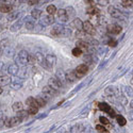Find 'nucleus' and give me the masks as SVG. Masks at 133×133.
<instances>
[{
  "mask_svg": "<svg viewBox=\"0 0 133 133\" xmlns=\"http://www.w3.org/2000/svg\"><path fill=\"white\" fill-rule=\"evenodd\" d=\"M28 57H29V53H28L27 50H25V49L20 50L16 57H14L15 58V63L18 66H20V67L26 66L28 64Z\"/></svg>",
  "mask_w": 133,
  "mask_h": 133,
  "instance_id": "nucleus-1",
  "label": "nucleus"
},
{
  "mask_svg": "<svg viewBox=\"0 0 133 133\" xmlns=\"http://www.w3.org/2000/svg\"><path fill=\"white\" fill-rule=\"evenodd\" d=\"M58 91H55L54 88H52L50 85H47V86H45L43 88V92H42V96L46 99V100L48 101V100H50L51 98H53V97H55L58 95V93H57Z\"/></svg>",
  "mask_w": 133,
  "mask_h": 133,
  "instance_id": "nucleus-2",
  "label": "nucleus"
},
{
  "mask_svg": "<svg viewBox=\"0 0 133 133\" xmlns=\"http://www.w3.org/2000/svg\"><path fill=\"white\" fill-rule=\"evenodd\" d=\"M23 119H21L18 115L17 116H14V117H10V118H6L5 117V121H4V126L6 128H13V127H16L18 126Z\"/></svg>",
  "mask_w": 133,
  "mask_h": 133,
  "instance_id": "nucleus-3",
  "label": "nucleus"
},
{
  "mask_svg": "<svg viewBox=\"0 0 133 133\" xmlns=\"http://www.w3.org/2000/svg\"><path fill=\"white\" fill-rule=\"evenodd\" d=\"M87 71H88V65L85 64V63L81 64L79 66H77V68L75 69V74H76L77 77H78V79L82 78L83 76H85L87 74Z\"/></svg>",
  "mask_w": 133,
  "mask_h": 133,
  "instance_id": "nucleus-4",
  "label": "nucleus"
},
{
  "mask_svg": "<svg viewBox=\"0 0 133 133\" xmlns=\"http://www.w3.org/2000/svg\"><path fill=\"white\" fill-rule=\"evenodd\" d=\"M83 31L88 35H95L96 34V29L90 20L84 21L83 23Z\"/></svg>",
  "mask_w": 133,
  "mask_h": 133,
  "instance_id": "nucleus-5",
  "label": "nucleus"
},
{
  "mask_svg": "<svg viewBox=\"0 0 133 133\" xmlns=\"http://www.w3.org/2000/svg\"><path fill=\"white\" fill-rule=\"evenodd\" d=\"M48 85H50L52 88H54L55 91H59L63 87V83L57 78V77H52L48 81Z\"/></svg>",
  "mask_w": 133,
  "mask_h": 133,
  "instance_id": "nucleus-6",
  "label": "nucleus"
},
{
  "mask_svg": "<svg viewBox=\"0 0 133 133\" xmlns=\"http://www.w3.org/2000/svg\"><path fill=\"white\" fill-rule=\"evenodd\" d=\"M98 107L99 109H100L101 111H104V112H107L110 116H112V117H116V113H115V111L111 108L108 103H104V102H100V103H98Z\"/></svg>",
  "mask_w": 133,
  "mask_h": 133,
  "instance_id": "nucleus-7",
  "label": "nucleus"
},
{
  "mask_svg": "<svg viewBox=\"0 0 133 133\" xmlns=\"http://www.w3.org/2000/svg\"><path fill=\"white\" fill-rule=\"evenodd\" d=\"M39 24L43 26V27H47V26H51L54 24V17L52 14H48L46 15L45 17H42Z\"/></svg>",
  "mask_w": 133,
  "mask_h": 133,
  "instance_id": "nucleus-8",
  "label": "nucleus"
},
{
  "mask_svg": "<svg viewBox=\"0 0 133 133\" xmlns=\"http://www.w3.org/2000/svg\"><path fill=\"white\" fill-rule=\"evenodd\" d=\"M107 31L110 34H119V33L123 31V27L119 25H116V24H110L107 27Z\"/></svg>",
  "mask_w": 133,
  "mask_h": 133,
  "instance_id": "nucleus-9",
  "label": "nucleus"
},
{
  "mask_svg": "<svg viewBox=\"0 0 133 133\" xmlns=\"http://www.w3.org/2000/svg\"><path fill=\"white\" fill-rule=\"evenodd\" d=\"M45 62H46L47 69H51V68H53L55 63H57V57H55L54 54H48L45 58Z\"/></svg>",
  "mask_w": 133,
  "mask_h": 133,
  "instance_id": "nucleus-10",
  "label": "nucleus"
},
{
  "mask_svg": "<svg viewBox=\"0 0 133 133\" xmlns=\"http://www.w3.org/2000/svg\"><path fill=\"white\" fill-rule=\"evenodd\" d=\"M108 12L110 13L111 16L114 17V18H118V19L123 18V13H121L118 9H116L115 6H113V5H110L108 8Z\"/></svg>",
  "mask_w": 133,
  "mask_h": 133,
  "instance_id": "nucleus-11",
  "label": "nucleus"
},
{
  "mask_svg": "<svg viewBox=\"0 0 133 133\" xmlns=\"http://www.w3.org/2000/svg\"><path fill=\"white\" fill-rule=\"evenodd\" d=\"M25 27L27 30H33L35 28V21L34 18H33L31 15L25 17Z\"/></svg>",
  "mask_w": 133,
  "mask_h": 133,
  "instance_id": "nucleus-12",
  "label": "nucleus"
},
{
  "mask_svg": "<svg viewBox=\"0 0 133 133\" xmlns=\"http://www.w3.org/2000/svg\"><path fill=\"white\" fill-rule=\"evenodd\" d=\"M57 14H58V18L62 21V23H66L69 18L67 16V13H66V10L65 9H60L57 11Z\"/></svg>",
  "mask_w": 133,
  "mask_h": 133,
  "instance_id": "nucleus-13",
  "label": "nucleus"
},
{
  "mask_svg": "<svg viewBox=\"0 0 133 133\" xmlns=\"http://www.w3.org/2000/svg\"><path fill=\"white\" fill-rule=\"evenodd\" d=\"M86 14L87 15H100V10L94 4L86 8Z\"/></svg>",
  "mask_w": 133,
  "mask_h": 133,
  "instance_id": "nucleus-14",
  "label": "nucleus"
},
{
  "mask_svg": "<svg viewBox=\"0 0 133 133\" xmlns=\"http://www.w3.org/2000/svg\"><path fill=\"white\" fill-rule=\"evenodd\" d=\"M76 46H77V47H79V48H81L83 51L87 52V51H88V48H90L91 45H88V44H87L84 39L79 38L78 41H77V43H76Z\"/></svg>",
  "mask_w": 133,
  "mask_h": 133,
  "instance_id": "nucleus-15",
  "label": "nucleus"
},
{
  "mask_svg": "<svg viewBox=\"0 0 133 133\" xmlns=\"http://www.w3.org/2000/svg\"><path fill=\"white\" fill-rule=\"evenodd\" d=\"M24 23H25V18H21V19L17 20L16 23H15V24H13V25H12V27L10 28L11 32H17L21 27H23Z\"/></svg>",
  "mask_w": 133,
  "mask_h": 133,
  "instance_id": "nucleus-16",
  "label": "nucleus"
},
{
  "mask_svg": "<svg viewBox=\"0 0 133 133\" xmlns=\"http://www.w3.org/2000/svg\"><path fill=\"white\" fill-rule=\"evenodd\" d=\"M11 83H12V79H11L10 76H8V75L0 76V85L1 86H5V85H9Z\"/></svg>",
  "mask_w": 133,
  "mask_h": 133,
  "instance_id": "nucleus-17",
  "label": "nucleus"
},
{
  "mask_svg": "<svg viewBox=\"0 0 133 133\" xmlns=\"http://www.w3.org/2000/svg\"><path fill=\"white\" fill-rule=\"evenodd\" d=\"M13 5L10 3H0V12L1 13H10L13 11Z\"/></svg>",
  "mask_w": 133,
  "mask_h": 133,
  "instance_id": "nucleus-18",
  "label": "nucleus"
},
{
  "mask_svg": "<svg viewBox=\"0 0 133 133\" xmlns=\"http://www.w3.org/2000/svg\"><path fill=\"white\" fill-rule=\"evenodd\" d=\"M71 27H74L77 30H83V21L80 18H75L71 21Z\"/></svg>",
  "mask_w": 133,
  "mask_h": 133,
  "instance_id": "nucleus-19",
  "label": "nucleus"
},
{
  "mask_svg": "<svg viewBox=\"0 0 133 133\" xmlns=\"http://www.w3.org/2000/svg\"><path fill=\"white\" fill-rule=\"evenodd\" d=\"M83 61H84L85 64L91 65V64H93L96 61V57H95V55H93L92 53H86V54H84Z\"/></svg>",
  "mask_w": 133,
  "mask_h": 133,
  "instance_id": "nucleus-20",
  "label": "nucleus"
},
{
  "mask_svg": "<svg viewBox=\"0 0 133 133\" xmlns=\"http://www.w3.org/2000/svg\"><path fill=\"white\" fill-rule=\"evenodd\" d=\"M18 70H19V66H18L16 63H15V64L9 65V67H8V72H9L10 75H13V76H17Z\"/></svg>",
  "mask_w": 133,
  "mask_h": 133,
  "instance_id": "nucleus-21",
  "label": "nucleus"
},
{
  "mask_svg": "<svg viewBox=\"0 0 133 133\" xmlns=\"http://www.w3.org/2000/svg\"><path fill=\"white\" fill-rule=\"evenodd\" d=\"M66 78H67V82L74 83V82H76L77 79H78V77L76 76L75 70H68L67 72H66Z\"/></svg>",
  "mask_w": 133,
  "mask_h": 133,
  "instance_id": "nucleus-22",
  "label": "nucleus"
},
{
  "mask_svg": "<svg viewBox=\"0 0 133 133\" xmlns=\"http://www.w3.org/2000/svg\"><path fill=\"white\" fill-rule=\"evenodd\" d=\"M64 29V26L63 25H55L53 27V29L51 30V34L54 35V36H60L61 35V32L63 31Z\"/></svg>",
  "mask_w": 133,
  "mask_h": 133,
  "instance_id": "nucleus-23",
  "label": "nucleus"
},
{
  "mask_svg": "<svg viewBox=\"0 0 133 133\" xmlns=\"http://www.w3.org/2000/svg\"><path fill=\"white\" fill-rule=\"evenodd\" d=\"M55 77L64 84V83H66L67 82V78H66V72L64 71V70H62V69H59L58 71H57V75H55Z\"/></svg>",
  "mask_w": 133,
  "mask_h": 133,
  "instance_id": "nucleus-24",
  "label": "nucleus"
},
{
  "mask_svg": "<svg viewBox=\"0 0 133 133\" xmlns=\"http://www.w3.org/2000/svg\"><path fill=\"white\" fill-rule=\"evenodd\" d=\"M35 58H36V62L39 64V65H43V67H45L46 69H47V67H46V62H45V57L41 53V52H36L35 53Z\"/></svg>",
  "mask_w": 133,
  "mask_h": 133,
  "instance_id": "nucleus-25",
  "label": "nucleus"
},
{
  "mask_svg": "<svg viewBox=\"0 0 133 133\" xmlns=\"http://www.w3.org/2000/svg\"><path fill=\"white\" fill-rule=\"evenodd\" d=\"M83 39L88 44V45H91V46H96V45H98V44H99V42H98L97 39H95V38L93 37V35H88V34H87V36L85 35Z\"/></svg>",
  "mask_w": 133,
  "mask_h": 133,
  "instance_id": "nucleus-26",
  "label": "nucleus"
},
{
  "mask_svg": "<svg viewBox=\"0 0 133 133\" xmlns=\"http://www.w3.org/2000/svg\"><path fill=\"white\" fill-rule=\"evenodd\" d=\"M19 15H21V12H16V11H11L10 13H8V20L9 21H13V20H16Z\"/></svg>",
  "mask_w": 133,
  "mask_h": 133,
  "instance_id": "nucleus-27",
  "label": "nucleus"
},
{
  "mask_svg": "<svg viewBox=\"0 0 133 133\" xmlns=\"http://www.w3.org/2000/svg\"><path fill=\"white\" fill-rule=\"evenodd\" d=\"M43 15V11L42 10H38V9H33L31 11V16L34 18V19H39Z\"/></svg>",
  "mask_w": 133,
  "mask_h": 133,
  "instance_id": "nucleus-28",
  "label": "nucleus"
},
{
  "mask_svg": "<svg viewBox=\"0 0 133 133\" xmlns=\"http://www.w3.org/2000/svg\"><path fill=\"white\" fill-rule=\"evenodd\" d=\"M26 104H27L28 107H38L36 99H35V98H33V97H28V98H27ZM38 108H39V107H38Z\"/></svg>",
  "mask_w": 133,
  "mask_h": 133,
  "instance_id": "nucleus-29",
  "label": "nucleus"
},
{
  "mask_svg": "<svg viewBox=\"0 0 133 133\" xmlns=\"http://www.w3.org/2000/svg\"><path fill=\"white\" fill-rule=\"evenodd\" d=\"M11 87H12L13 90H15V91H17V90H19V88H21V87H23V81H21V79H20V80H15V81H13L12 83H11Z\"/></svg>",
  "mask_w": 133,
  "mask_h": 133,
  "instance_id": "nucleus-30",
  "label": "nucleus"
},
{
  "mask_svg": "<svg viewBox=\"0 0 133 133\" xmlns=\"http://www.w3.org/2000/svg\"><path fill=\"white\" fill-rule=\"evenodd\" d=\"M12 109H13L14 112H19V111L24 110V103H23V102H20V101H16V102L13 103Z\"/></svg>",
  "mask_w": 133,
  "mask_h": 133,
  "instance_id": "nucleus-31",
  "label": "nucleus"
},
{
  "mask_svg": "<svg viewBox=\"0 0 133 133\" xmlns=\"http://www.w3.org/2000/svg\"><path fill=\"white\" fill-rule=\"evenodd\" d=\"M85 130V127L83 125H74L70 128V132H83Z\"/></svg>",
  "mask_w": 133,
  "mask_h": 133,
  "instance_id": "nucleus-32",
  "label": "nucleus"
},
{
  "mask_svg": "<svg viewBox=\"0 0 133 133\" xmlns=\"http://www.w3.org/2000/svg\"><path fill=\"white\" fill-rule=\"evenodd\" d=\"M36 101H37V104H38V107L39 108H43V107H45L46 105V103H47V100L45 98H44L42 95H39V96H37L36 98Z\"/></svg>",
  "mask_w": 133,
  "mask_h": 133,
  "instance_id": "nucleus-33",
  "label": "nucleus"
},
{
  "mask_svg": "<svg viewBox=\"0 0 133 133\" xmlns=\"http://www.w3.org/2000/svg\"><path fill=\"white\" fill-rule=\"evenodd\" d=\"M3 54H5L8 58H14V49L6 46L4 51H3Z\"/></svg>",
  "mask_w": 133,
  "mask_h": 133,
  "instance_id": "nucleus-34",
  "label": "nucleus"
},
{
  "mask_svg": "<svg viewBox=\"0 0 133 133\" xmlns=\"http://www.w3.org/2000/svg\"><path fill=\"white\" fill-rule=\"evenodd\" d=\"M116 120H117V123H118V125L119 126H125L126 124H127V119L123 116V115H116Z\"/></svg>",
  "mask_w": 133,
  "mask_h": 133,
  "instance_id": "nucleus-35",
  "label": "nucleus"
},
{
  "mask_svg": "<svg viewBox=\"0 0 133 133\" xmlns=\"http://www.w3.org/2000/svg\"><path fill=\"white\" fill-rule=\"evenodd\" d=\"M66 13H67L68 18H72V17L76 16V10L72 6H67V9H66Z\"/></svg>",
  "mask_w": 133,
  "mask_h": 133,
  "instance_id": "nucleus-36",
  "label": "nucleus"
},
{
  "mask_svg": "<svg viewBox=\"0 0 133 133\" xmlns=\"http://www.w3.org/2000/svg\"><path fill=\"white\" fill-rule=\"evenodd\" d=\"M26 75H27V69H26V66H23L19 70H18V74H17V77H19L20 79H24L26 78Z\"/></svg>",
  "mask_w": 133,
  "mask_h": 133,
  "instance_id": "nucleus-37",
  "label": "nucleus"
},
{
  "mask_svg": "<svg viewBox=\"0 0 133 133\" xmlns=\"http://www.w3.org/2000/svg\"><path fill=\"white\" fill-rule=\"evenodd\" d=\"M71 53H72V55H75V57H80V55H82V53H83V50H82L81 48H79V47L76 46V47L72 49Z\"/></svg>",
  "mask_w": 133,
  "mask_h": 133,
  "instance_id": "nucleus-38",
  "label": "nucleus"
},
{
  "mask_svg": "<svg viewBox=\"0 0 133 133\" xmlns=\"http://www.w3.org/2000/svg\"><path fill=\"white\" fill-rule=\"evenodd\" d=\"M17 113H18L17 115H18L21 119H23V120H24V119H26V118L30 115V114L28 113V111H25V110H21V111H19V112H17Z\"/></svg>",
  "mask_w": 133,
  "mask_h": 133,
  "instance_id": "nucleus-39",
  "label": "nucleus"
},
{
  "mask_svg": "<svg viewBox=\"0 0 133 133\" xmlns=\"http://www.w3.org/2000/svg\"><path fill=\"white\" fill-rule=\"evenodd\" d=\"M46 11H47L48 14H52L53 15L54 13H57V8H55V5H53V4H50V5L47 6Z\"/></svg>",
  "mask_w": 133,
  "mask_h": 133,
  "instance_id": "nucleus-40",
  "label": "nucleus"
},
{
  "mask_svg": "<svg viewBox=\"0 0 133 133\" xmlns=\"http://www.w3.org/2000/svg\"><path fill=\"white\" fill-rule=\"evenodd\" d=\"M37 112H38V107H29L28 109V113L30 115H35L37 114Z\"/></svg>",
  "mask_w": 133,
  "mask_h": 133,
  "instance_id": "nucleus-41",
  "label": "nucleus"
},
{
  "mask_svg": "<svg viewBox=\"0 0 133 133\" xmlns=\"http://www.w3.org/2000/svg\"><path fill=\"white\" fill-rule=\"evenodd\" d=\"M35 62H36L35 54H29V57H28V64H30V65H34Z\"/></svg>",
  "mask_w": 133,
  "mask_h": 133,
  "instance_id": "nucleus-42",
  "label": "nucleus"
},
{
  "mask_svg": "<svg viewBox=\"0 0 133 133\" xmlns=\"http://www.w3.org/2000/svg\"><path fill=\"white\" fill-rule=\"evenodd\" d=\"M121 4L125 8H131L133 6V0H121Z\"/></svg>",
  "mask_w": 133,
  "mask_h": 133,
  "instance_id": "nucleus-43",
  "label": "nucleus"
},
{
  "mask_svg": "<svg viewBox=\"0 0 133 133\" xmlns=\"http://www.w3.org/2000/svg\"><path fill=\"white\" fill-rule=\"evenodd\" d=\"M71 35V31H70V29H67V28H65L64 27V29H63V31L61 32V35L60 36H70Z\"/></svg>",
  "mask_w": 133,
  "mask_h": 133,
  "instance_id": "nucleus-44",
  "label": "nucleus"
},
{
  "mask_svg": "<svg viewBox=\"0 0 133 133\" xmlns=\"http://www.w3.org/2000/svg\"><path fill=\"white\" fill-rule=\"evenodd\" d=\"M96 130L98 131V132H109V129H107L104 126H102V125H97L96 126Z\"/></svg>",
  "mask_w": 133,
  "mask_h": 133,
  "instance_id": "nucleus-45",
  "label": "nucleus"
},
{
  "mask_svg": "<svg viewBox=\"0 0 133 133\" xmlns=\"http://www.w3.org/2000/svg\"><path fill=\"white\" fill-rule=\"evenodd\" d=\"M108 45H109L110 47H116V46H117V41L114 39V38H109Z\"/></svg>",
  "mask_w": 133,
  "mask_h": 133,
  "instance_id": "nucleus-46",
  "label": "nucleus"
},
{
  "mask_svg": "<svg viewBox=\"0 0 133 133\" xmlns=\"http://www.w3.org/2000/svg\"><path fill=\"white\" fill-rule=\"evenodd\" d=\"M99 120H100V123H101L102 125H104V126H107V125H109V124H110V120H109L107 117H104V116L99 117Z\"/></svg>",
  "mask_w": 133,
  "mask_h": 133,
  "instance_id": "nucleus-47",
  "label": "nucleus"
},
{
  "mask_svg": "<svg viewBox=\"0 0 133 133\" xmlns=\"http://www.w3.org/2000/svg\"><path fill=\"white\" fill-rule=\"evenodd\" d=\"M8 44H9V39H8V38H3V39L1 41V43H0V46L3 48V47H6V46H8Z\"/></svg>",
  "mask_w": 133,
  "mask_h": 133,
  "instance_id": "nucleus-48",
  "label": "nucleus"
},
{
  "mask_svg": "<svg viewBox=\"0 0 133 133\" xmlns=\"http://www.w3.org/2000/svg\"><path fill=\"white\" fill-rule=\"evenodd\" d=\"M4 121H5V117L2 114H0V128H2L4 126Z\"/></svg>",
  "mask_w": 133,
  "mask_h": 133,
  "instance_id": "nucleus-49",
  "label": "nucleus"
},
{
  "mask_svg": "<svg viewBox=\"0 0 133 133\" xmlns=\"http://www.w3.org/2000/svg\"><path fill=\"white\" fill-rule=\"evenodd\" d=\"M38 3V0H28V4L33 6V5H37Z\"/></svg>",
  "mask_w": 133,
  "mask_h": 133,
  "instance_id": "nucleus-50",
  "label": "nucleus"
},
{
  "mask_svg": "<svg viewBox=\"0 0 133 133\" xmlns=\"http://www.w3.org/2000/svg\"><path fill=\"white\" fill-rule=\"evenodd\" d=\"M84 2L88 5H92V4H94V0H84Z\"/></svg>",
  "mask_w": 133,
  "mask_h": 133,
  "instance_id": "nucleus-51",
  "label": "nucleus"
},
{
  "mask_svg": "<svg viewBox=\"0 0 133 133\" xmlns=\"http://www.w3.org/2000/svg\"><path fill=\"white\" fill-rule=\"evenodd\" d=\"M48 1V0H38V3L37 5H41V4H44V3H46Z\"/></svg>",
  "mask_w": 133,
  "mask_h": 133,
  "instance_id": "nucleus-52",
  "label": "nucleus"
},
{
  "mask_svg": "<svg viewBox=\"0 0 133 133\" xmlns=\"http://www.w3.org/2000/svg\"><path fill=\"white\" fill-rule=\"evenodd\" d=\"M0 3H10L11 4V0H0Z\"/></svg>",
  "mask_w": 133,
  "mask_h": 133,
  "instance_id": "nucleus-53",
  "label": "nucleus"
},
{
  "mask_svg": "<svg viewBox=\"0 0 133 133\" xmlns=\"http://www.w3.org/2000/svg\"><path fill=\"white\" fill-rule=\"evenodd\" d=\"M3 50H4V49H2V47L0 46V57H1V55L3 54Z\"/></svg>",
  "mask_w": 133,
  "mask_h": 133,
  "instance_id": "nucleus-54",
  "label": "nucleus"
},
{
  "mask_svg": "<svg viewBox=\"0 0 133 133\" xmlns=\"http://www.w3.org/2000/svg\"><path fill=\"white\" fill-rule=\"evenodd\" d=\"M45 116H46V114H43V115H39V117H38V118H44Z\"/></svg>",
  "mask_w": 133,
  "mask_h": 133,
  "instance_id": "nucleus-55",
  "label": "nucleus"
},
{
  "mask_svg": "<svg viewBox=\"0 0 133 133\" xmlns=\"http://www.w3.org/2000/svg\"><path fill=\"white\" fill-rule=\"evenodd\" d=\"M2 66H3V63L0 62V69H2Z\"/></svg>",
  "mask_w": 133,
  "mask_h": 133,
  "instance_id": "nucleus-56",
  "label": "nucleus"
},
{
  "mask_svg": "<svg viewBox=\"0 0 133 133\" xmlns=\"http://www.w3.org/2000/svg\"><path fill=\"white\" fill-rule=\"evenodd\" d=\"M2 92H3V91H2V87H1V85H0V95L2 94Z\"/></svg>",
  "mask_w": 133,
  "mask_h": 133,
  "instance_id": "nucleus-57",
  "label": "nucleus"
},
{
  "mask_svg": "<svg viewBox=\"0 0 133 133\" xmlns=\"http://www.w3.org/2000/svg\"><path fill=\"white\" fill-rule=\"evenodd\" d=\"M1 18H2V15H1V14H0V20H1Z\"/></svg>",
  "mask_w": 133,
  "mask_h": 133,
  "instance_id": "nucleus-58",
  "label": "nucleus"
},
{
  "mask_svg": "<svg viewBox=\"0 0 133 133\" xmlns=\"http://www.w3.org/2000/svg\"><path fill=\"white\" fill-rule=\"evenodd\" d=\"M0 30H1V28H0Z\"/></svg>",
  "mask_w": 133,
  "mask_h": 133,
  "instance_id": "nucleus-59",
  "label": "nucleus"
},
{
  "mask_svg": "<svg viewBox=\"0 0 133 133\" xmlns=\"http://www.w3.org/2000/svg\"><path fill=\"white\" fill-rule=\"evenodd\" d=\"M107 1H108V0H107Z\"/></svg>",
  "mask_w": 133,
  "mask_h": 133,
  "instance_id": "nucleus-60",
  "label": "nucleus"
}]
</instances>
